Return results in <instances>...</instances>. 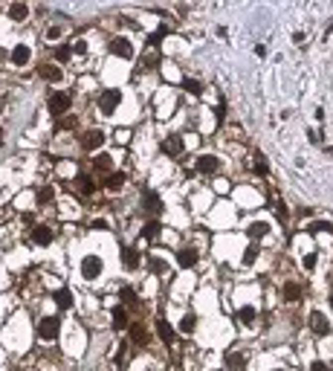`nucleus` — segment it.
I'll return each mask as SVG.
<instances>
[{
	"instance_id": "f257e3e1",
	"label": "nucleus",
	"mask_w": 333,
	"mask_h": 371,
	"mask_svg": "<svg viewBox=\"0 0 333 371\" xmlns=\"http://www.w3.org/2000/svg\"><path fill=\"white\" fill-rule=\"evenodd\" d=\"M47 107H50V113H52V116H64L67 110L73 107V96H70L67 90L50 93V99H47Z\"/></svg>"
},
{
	"instance_id": "f03ea898",
	"label": "nucleus",
	"mask_w": 333,
	"mask_h": 371,
	"mask_svg": "<svg viewBox=\"0 0 333 371\" xmlns=\"http://www.w3.org/2000/svg\"><path fill=\"white\" fill-rule=\"evenodd\" d=\"M58 334H61V319H58V316H47V319H41V325H38V337H41V339L52 342V339H58Z\"/></svg>"
},
{
	"instance_id": "7ed1b4c3",
	"label": "nucleus",
	"mask_w": 333,
	"mask_h": 371,
	"mask_svg": "<svg viewBox=\"0 0 333 371\" xmlns=\"http://www.w3.org/2000/svg\"><path fill=\"white\" fill-rule=\"evenodd\" d=\"M119 101H122V93L119 90H104L99 96V110L104 116H113V110L119 107Z\"/></svg>"
},
{
	"instance_id": "20e7f679",
	"label": "nucleus",
	"mask_w": 333,
	"mask_h": 371,
	"mask_svg": "<svg viewBox=\"0 0 333 371\" xmlns=\"http://www.w3.org/2000/svg\"><path fill=\"white\" fill-rule=\"evenodd\" d=\"M101 276V258L99 255H84L82 261V278H87V281H96Z\"/></svg>"
},
{
	"instance_id": "39448f33",
	"label": "nucleus",
	"mask_w": 333,
	"mask_h": 371,
	"mask_svg": "<svg viewBox=\"0 0 333 371\" xmlns=\"http://www.w3.org/2000/svg\"><path fill=\"white\" fill-rule=\"evenodd\" d=\"M104 131H99V128H90V131H84L82 136V148L84 151H99L101 145H104Z\"/></svg>"
},
{
	"instance_id": "423d86ee",
	"label": "nucleus",
	"mask_w": 333,
	"mask_h": 371,
	"mask_svg": "<svg viewBox=\"0 0 333 371\" xmlns=\"http://www.w3.org/2000/svg\"><path fill=\"white\" fill-rule=\"evenodd\" d=\"M110 55H116V58H122V61H131L133 58V44L128 41V38H113V41H110Z\"/></svg>"
},
{
	"instance_id": "0eeeda50",
	"label": "nucleus",
	"mask_w": 333,
	"mask_h": 371,
	"mask_svg": "<svg viewBox=\"0 0 333 371\" xmlns=\"http://www.w3.org/2000/svg\"><path fill=\"white\" fill-rule=\"evenodd\" d=\"M142 212H148L151 218H157L163 212V200L157 197V191H151V188L142 191Z\"/></svg>"
},
{
	"instance_id": "6e6552de",
	"label": "nucleus",
	"mask_w": 333,
	"mask_h": 371,
	"mask_svg": "<svg viewBox=\"0 0 333 371\" xmlns=\"http://www.w3.org/2000/svg\"><path fill=\"white\" fill-rule=\"evenodd\" d=\"M310 331H313L316 337H328V334H331V322H328V316H325L322 310H313V313H310Z\"/></svg>"
},
{
	"instance_id": "1a4fd4ad",
	"label": "nucleus",
	"mask_w": 333,
	"mask_h": 371,
	"mask_svg": "<svg viewBox=\"0 0 333 371\" xmlns=\"http://www.w3.org/2000/svg\"><path fill=\"white\" fill-rule=\"evenodd\" d=\"M160 148H163V154H168V157H180V154H183V136H177V134L166 136V139L160 142Z\"/></svg>"
},
{
	"instance_id": "9d476101",
	"label": "nucleus",
	"mask_w": 333,
	"mask_h": 371,
	"mask_svg": "<svg viewBox=\"0 0 333 371\" xmlns=\"http://www.w3.org/2000/svg\"><path fill=\"white\" fill-rule=\"evenodd\" d=\"M197 171L200 174H217L220 171V160H217L215 154H203L197 160Z\"/></svg>"
},
{
	"instance_id": "9b49d317",
	"label": "nucleus",
	"mask_w": 333,
	"mask_h": 371,
	"mask_svg": "<svg viewBox=\"0 0 333 371\" xmlns=\"http://www.w3.org/2000/svg\"><path fill=\"white\" fill-rule=\"evenodd\" d=\"M52 235L55 232H52L50 226H35L32 232H29V241L38 244V247H47V244H52Z\"/></svg>"
},
{
	"instance_id": "f8f14e48",
	"label": "nucleus",
	"mask_w": 333,
	"mask_h": 371,
	"mask_svg": "<svg viewBox=\"0 0 333 371\" xmlns=\"http://www.w3.org/2000/svg\"><path fill=\"white\" fill-rule=\"evenodd\" d=\"M76 188H79V194H84V197H93V194H96V180H93L90 174H79V177H76Z\"/></svg>"
},
{
	"instance_id": "ddd939ff",
	"label": "nucleus",
	"mask_w": 333,
	"mask_h": 371,
	"mask_svg": "<svg viewBox=\"0 0 333 371\" xmlns=\"http://www.w3.org/2000/svg\"><path fill=\"white\" fill-rule=\"evenodd\" d=\"M93 171H99V174H113V157H110V154H96Z\"/></svg>"
},
{
	"instance_id": "4468645a",
	"label": "nucleus",
	"mask_w": 333,
	"mask_h": 371,
	"mask_svg": "<svg viewBox=\"0 0 333 371\" xmlns=\"http://www.w3.org/2000/svg\"><path fill=\"white\" fill-rule=\"evenodd\" d=\"M128 331H131V342H133V345H148L151 334H148V328H145V325H139V322H136V325H131Z\"/></svg>"
},
{
	"instance_id": "2eb2a0df",
	"label": "nucleus",
	"mask_w": 333,
	"mask_h": 371,
	"mask_svg": "<svg viewBox=\"0 0 333 371\" xmlns=\"http://www.w3.org/2000/svg\"><path fill=\"white\" fill-rule=\"evenodd\" d=\"M29 55H32V52H29V47H26V44H17L9 58H12V64H15V67H23V64H29Z\"/></svg>"
},
{
	"instance_id": "dca6fc26",
	"label": "nucleus",
	"mask_w": 333,
	"mask_h": 371,
	"mask_svg": "<svg viewBox=\"0 0 333 371\" xmlns=\"http://www.w3.org/2000/svg\"><path fill=\"white\" fill-rule=\"evenodd\" d=\"M38 73H41V79H47V82H52V85L64 79V73L58 70V64H41V67H38Z\"/></svg>"
},
{
	"instance_id": "f3484780",
	"label": "nucleus",
	"mask_w": 333,
	"mask_h": 371,
	"mask_svg": "<svg viewBox=\"0 0 333 371\" xmlns=\"http://www.w3.org/2000/svg\"><path fill=\"white\" fill-rule=\"evenodd\" d=\"M177 264H180L183 270H191V267L197 264V253H194L191 247H185V250H180V253H177Z\"/></svg>"
},
{
	"instance_id": "a211bd4d",
	"label": "nucleus",
	"mask_w": 333,
	"mask_h": 371,
	"mask_svg": "<svg viewBox=\"0 0 333 371\" xmlns=\"http://www.w3.org/2000/svg\"><path fill=\"white\" fill-rule=\"evenodd\" d=\"M110 316H113V328H116V331H125V328H131V322H128V310H125L122 304H116V307L110 310Z\"/></svg>"
},
{
	"instance_id": "6ab92c4d",
	"label": "nucleus",
	"mask_w": 333,
	"mask_h": 371,
	"mask_svg": "<svg viewBox=\"0 0 333 371\" xmlns=\"http://www.w3.org/2000/svg\"><path fill=\"white\" fill-rule=\"evenodd\" d=\"M226 366H229V371H244L247 354H244V351H229V354H226Z\"/></svg>"
},
{
	"instance_id": "aec40b11",
	"label": "nucleus",
	"mask_w": 333,
	"mask_h": 371,
	"mask_svg": "<svg viewBox=\"0 0 333 371\" xmlns=\"http://www.w3.org/2000/svg\"><path fill=\"white\" fill-rule=\"evenodd\" d=\"M122 264H125V270H136L139 267V253L133 247H125L122 250Z\"/></svg>"
},
{
	"instance_id": "412c9836",
	"label": "nucleus",
	"mask_w": 333,
	"mask_h": 371,
	"mask_svg": "<svg viewBox=\"0 0 333 371\" xmlns=\"http://www.w3.org/2000/svg\"><path fill=\"white\" fill-rule=\"evenodd\" d=\"M266 232H269V223H266V220H255V223H250V229H247V235H250L252 241L264 238Z\"/></svg>"
},
{
	"instance_id": "4be33fe9",
	"label": "nucleus",
	"mask_w": 333,
	"mask_h": 371,
	"mask_svg": "<svg viewBox=\"0 0 333 371\" xmlns=\"http://www.w3.org/2000/svg\"><path fill=\"white\" fill-rule=\"evenodd\" d=\"M9 17H12V20H26V17H29V6H26V3H12V6H9Z\"/></svg>"
},
{
	"instance_id": "5701e85b",
	"label": "nucleus",
	"mask_w": 333,
	"mask_h": 371,
	"mask_svg": "<svg viewBox=\"0 0 333 371\" xmlns=\"http://www.w3.org/2000/svg\"><path fill=\"white\" fill-rule=\"evenodd\" d=\"M160 232H163L160 220H148V223L142 226V238H145V241H154V238H160Z\"/></svg>"
},
{
	"instance_id": "b1692460",
	"label": "nucleus",
	"mask_w": 333,
	"mask_h": 371,
	"mask_svg": "<svg viewBox=\"0 0 333 371\" xmlns=\"http://www.w3.org/2000/svg\"><path fill=\"white\" fill-rule=\"evenodd\" d=\"M281 293H284V299H287V302H299V299H301V287L296 284V281H287Z\"/></svg>"
},
{
	"instance_id": "393cba45",
	"label": "nucleus",
	"mask_w": 333,
	"mask_h": 371,
	"mask_svg": "<svg viewBox=\"0 0 333 371\" xmlns=\"http://www.w3.org/2000/svg\"><path fill=\"white\" fill-rule=\"evenodd\" d=\"M104 186H107L110 191H119V188L125 186V174H122V171H113V174H107V180H104Z\"/></svg>"
},
{
	"instance_id": "a878e982",
	"label": "nucleus",
	"mask_w": 333,
	"mask_h": 371,
	"mask_svg": "<svg viewBox=\"0 0 333 371\" xmlns=\"http://www.w3.org/2000/svg\"><path fill=\"white\" fill-rule=\"evenodd\" d=\"M157 334H160V339H163V342H174V331H171V328H168V322L166 319H157Z\"/></svg>"
},
{
	"instance_id": "bb28decb",
	"label": "nucleus",
	"mask_w": 333,
	"mask_h": 371,
	"mask_svg": "<svg viewBox=\"0 0 333 371\" xmlns=\"http://www.w3.org/2000/svg\"><path fill=\"white\" fill-rule=\"evenodd\" d=\"M119 296H122V302L128 304V307H139V299H136V290H133V287H128V284H125Z\"/></svg>"
},
{
	"instance_id": "cd10ccee",
	"label": "nucleus",
	"mask_w": 333,
	"mask_h": 371,
	"mask_svg": "<svg viewBox=\"0 0 333 371\" xmlns=\"http://www.w3.org/2000/svg\"><path fill=\"white\" fill-rule=\"evenodd\" d=\"M148 270L154 273V276H163V273L168 270V264L163 261V258H157V255H151L148 258Z\"/></svg>"
},
{
	"instance_id": "c85d7f7f",
	"label": "nucleus",
	"mask_w": 333,
	"mask_h": 371,
	"mask_svg": "<svg viewBox=\"0 0 333 371\" xmlns=\"http://www.w3.org/2000/svg\"><path fill=\"white\" fill-rule=\"evenodd\" d=\"M255 316H258V310H255L252 304H247V307H241V310H238V319L244 322V325H252V322H255Z\"/></svg>"
},
{
	"instance_id": "c756f323",
	"label": "nucleus",
	"mask_w": 333,
	"mask_h": 371,
	"mask_svg": "<svg viewBox=\"0 0 333 371\" xmlns=\"http://www.w3.org/2000/svg\"><path fill=\"white\" fill-rule=\"evenodd\" d=\"M194 328H197V316H194V313H185L183 322H180V331H183V334H191Z\"/></svg>"
},
{
	"instance_id": "7c9ffc66",
	"label": "nucleus",
	"mask_w": 333,
	"mask_h": 371,
	"mask_svg": "<svg viewBox=\"0 0 333 371\" xmlns=\"http://www.w3.org/2000/svg\"><path fill=\"white\" fill-rule=\"evenodd\" d=\"M252 163H255V166H252V169H255V174H261V177H264L266 171H269V166H266V157H264V154H255V160H252Z\"/></svg>"
},
{
	"instance_id": "2f4dec72",
	"label": "nucleus",
	"mask_w": 333,
	"mask_h": 371,
	"mask_svg": "<svg viewBox=\"0 0 333 371\" xmlns=\"http://www.w3.org/2000/svg\"><path fill=\"white\" fill-rule=\"evenodd\" d=\"M183 87L188 90V93H191V96H200V90H203V85H200L197 79H188V76L183 79Z\"/></svg>"
},
{
	"instance_id": "473e14b6",
	"label": "nucleus",
	"mask_w": 333,
	"mask_h": 371,
	"mask_svg": "<svg viewBox=\"0 0 333 371\" xmlns=\"http://www.w3.org/2000/svg\"><path fill=\"white\" fill-rule=\"evenodd\" d=\"M157 64H160V55H157V52H145V55H142V70H154Z\"/></svg>"
},
{
	"instance_id": "72a5a7b5",
	"label": "nucleus",
	"mask_w": 333,
	"mask_h": 371,
	"mask_svg": "<svg viewBox=\"0 0 333 371\" xmlns=\"http://www.w3.org/2000/svg\"><path fill=\"white\" fill-rule=\"evenodd\" d=\"M307 232H310V235H319V232H331V223H328V220H316V223H310V226H307Z\"/></svg>"
},
{
	"instance_id": "f704fd0d",
	"label": "nucleus",
	"mask_w": 333,
	"mask_h": 371,
	"mask_svg": "<svg viewBox=\"0 0 333 371\" xmlns=\"http://www.w3.org/2000/svg\"><path fill=\"white\" fill-rule=\"evenodd\" d=\"M255 261H258V247H255V244H250V247L244 250V264L250 267V264H255Z\"/></svg>"
},
{
	"instance_id": "c9c22d12",
	"label": "nucleus",
	"mask_w": 333,
	"mask_h": 371,
	"mask_svg": "<svg viewBox=\"0 0 333 371\" xmlns=\"http://www.w3.org/2000/svg\"><path fill=\"white\" fill-rule=\"evenodd\" d=\"M55 302H58V307H70V304H73V296H70V290H58V293H55Z\"/></svg>"
},
{
	"instance_id": "e433bc0d",
	"label": "nucleus",
	"mask_w": 333,
	"mask_h": 371,
	"mask_svg": "<svg viewBox=\"0 0 333 371\" xmlns=\"http://www.w3.org/2000/svg\"><path fill=\"white\" fill-rule=\"evenodd\" d=\"M70 55H73V50H70V47H58V50H55V61H58V64H64V61H70Z\"/></svg>"
},
{
	"instance_id": "4c0bfd02",
	"label": "nucleus",
	"mask_w": 333,
	"mask_h": 371,
	"mask_svg": "<svg viewBox=\"0 0 333 371\" xmlns=\"http://www.w3.org/2000/svg\"><path fill=\"white\" fill-rule=\"evenodd\" d=\"M301 267H304V270H316V253L304 255V258H301Z\"/></svg>"
},
{
	"instance_id": "58836bf2",
	"label": "nucleus",
	"mask_w": 333,
	"mask_h": 371,
	"mask_svg": "<svg viewBox=\"0 0 333 371\" xmlns=\"http://www.w3.org/2000/svg\"><path fill=\"white\" fill-rule=\"evenodd\" d=\"M52 200V188L50 186H44L41 191H38V203H50Z\"/></svg>"
},
{
	"instance_id": "ea45409f",
	"label": "nucleus",
	"mask_w": 333,
	"mask_h": 371,
	"mask_svg": "<svg viewBox=\"0 0 333 371\" xmlns=\"http://www.w3.org/2000/svg\"><path fill=\"white\" fill-rule=\"evenodd\" d=\"M168 32V26H160V29H157V32L151 35V47H157V44H160V41H163V35Z\"/></svg>"
},
{
	"instance_id": "a19ab883",
	"label": "nucleus",
	"mask_w": 333,
	"mask_h": 371,
	"mask_svg": "<svg viewBox=\"0 0 333 371\" xmlns=\"http://www.w3.org/2000/svg\"><path fill=\"white\" fill-rule=\"evenodd\" d=\"M61 38V26H50L47 29V41H58Z\"/></svg>"
},
{
	"instance_id": "79ce46f5",
	"label": "nucleus",
	"mask_w": 333,
	"mask_h": 371,
	"mask_svg": "<svg viewBox=\"0 0 333 371\" xmlns=\"http://www.w3.org/2000/svg\"><path fill=\"white\" fill-rule=\"evenodd\" d=\"M70 50L79 52V55H84V52H87V41H76V44H70Z\"/></svg>"
},
{
	"instance_id": "37998d69",
	"label": "nucleus",
	"mask_w": 333,
	"mask_h": 371,
	"mask_svg": "<svg viewBox=\"0 0 333 371\" xmlns=\"http://www.w3.org/2000/svg\"><path fill=\"white\" fill-rule=\"evenodd\" d=\"M310 371H333V369L328 366V363H322V360H316V363L310 366Z\"/></svg>"
},
{
	"instance_id": "c03bdc74",
	"label": "nucleus",
	"mask_w": 333,
	"mask_h": 371,
	"mask_svg": "<svg viewBox=\"0 0 333 371\" xmlns=\"http://www.w3.org/2000/svg\"><path fill=\"white\" fill-rule=\"evenodd\" d=\"M275 215H278L281 220H287V215H290V212H287V206H284V203H278V206H275Z\"/></svg>"
},
{
	"instance_id": "a18cd8bd",
	"label": "nucleus",
	"mask_w": 333,
	"mask_h": 371,
	"mask_svg": "<svg viewBox=\"0 0 333 371\" xmlns=\"http://www.w3.org/2000/svg\"><path fill=\"white\" fill-rule=\"evenodd\" d=\"M58 125H61V128H73V125H76V119H61Z\"/></svg>"
},
{
	"instance_id": "49530a36",
	"label": "nucleus",
	"mask_w": 333,
	"mask_h": 371,
	"mask_svg": "<svg viewBox=\"0 0 333 371\" xmlns=\"http://www.w3.org/2000/svg\"><path fill=\"white\" fill-rule=\"evenodd\" d=\"M307 136H310V139H313L316 145H319V142H322V134H319V131H310V134H307Z\"/></svg>"
},
{
	"instance_id": "de8ad7c7",
	"label": "nucleus",
	"mask_w": 333,
	"mask_h": 371,
	"mask_svg": "<svg viewBox=\"0 0 333 371\" xmlns=\"http://www.w3.org/2000/svg\"><path fill=\"white\" fill-rule=\"evenodd\" d=\"M122 363H125V348H122V351H116V366H122Z\"/></svg>"
},
{
	"instance_id": "09e8293b",
	"label": "nucleus",
	"mask_w": 333,
	"mask_h": 371,
	"mask_svg": "<svg viewBox=\"0 0 333 371\" xmlns=\"http://www.w3.org/2000/svg\"><path fill=\"white\" fill-rule=\"evenodd\" d=\"M331 310H333V293H331Z\"/></svg>"
},
{
	"instance_id": "8fccbe9b",
	"label": "nucleus",
	"mask_w": 333,
	"mask_h": 371,
	"mask_svg": "<svg viewBox=\"0 0 333 371\" xmlns=\"http://www.w3.org/2000/svg\"><path fill=\"white\" fill-rule=\"evenodd\" d=\"M0 61H3V50H0Z\"/></svg>"
},
{
	"instance_id": "3c124183",
	"label": "nucleus",
	"mask_w": 333,
	"mask_h": 371,
	"mask_svg": "<svg viewBox=\"0 0 333 371\" xmlns=\"http://www.w3.org/2000/svg\"><path fill=\"white\" fill-rule=\"evenodd\" d=\"M0 136H3V128H0Z\"/></svg>"
}]
</instances>
